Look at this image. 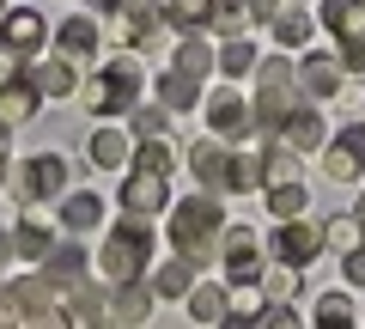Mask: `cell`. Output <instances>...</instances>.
<instances>
[{
    "label": "cell",
    "instance_id": "cell-41",
    "mask_svg": "<svg viewBox=\"0 0 365 329\" xmlns=\"http://www.w3.org/2000/svg\"><path fill=\"white\" fill-rule=\"evenodd\" d=\"M341 275H347V287H365V244H353V250H347Z\"/></svg>",
    "mask_w": 365,
    "mask_h": 329
},
{
    "label": "cell",
    "instance_id": "cell-46",
    "mask_svg": "<svg viewBox=\"0 0 365 329\" xmlns=\"http://www.w3.org/2000/svg\"><path fill=\"white\" fill-rule=\"evenodd\" d=\"M13 250H19V244H13V232H0V263H6Z\"/></svg>",
    "mask_w": 365,
    "mask_h": 329
},
{
    "label": "cell",
    "instance_id": "cell-42",
    "mask_svg": "<svg viewBox=\"0 0 365 329\" xmlns=\"http://www.w3.org/2000/svg\"><path fill=\"white\" fill-rule=\"evenodd\" d=\"M134 134H165V110H134Z\"/></svg>",
    "mask_w": 365,
    "mask_h": 329
},
{
    "label": "cell",
    "instance_id": "cell-31",
    "mask_svg": "<svg viewBox=\"0 0 365 329\" xmlns=\"http://www.w3.org/2000/svg\"><path fill=\"white\" fill-rule=\"evenodd\" d=\"M323 171L335 177V183H353V177L365 171V158H359V153H347V146L335 141V146H329V153H323Z\"/></svg>",
    "mask_w": 365,
    "mask_h": 329
},
{
    "label": "cell",
    "instance_id": "cell-22",
    "mask_svg": "<svg viewBox=\"0 0 365 329\" xmlns=\"http://www.w3.org/2000/svg\"><path fill=\"white\" fill-rule=\"evenodd\" d=\"M110 317H116V323H146V317H153V299L140 293V280H128V287L110 299Z\"/></svg>",
    "mask_w": 365,
    "mask_h": 329
},
{
    "label": "cell",
    "instance_id": "cell-35",
    "mask_svg": "<svg viewBox=\"0 0 365 329\" xmlns=\"http://www.w3.org/2000/svg\"><path fill=\"white\" fill-rule=\"evenodd\" d=\"M225 189H262V165L244 153H232V165H225Z\"/></svg>",
    "mask_w": 365,
    "mask_h": 329
},
{
    "label": "cell",
    "instance_id": "cell-27",
    "mask_svg": "<svg viewBox=\"0 0 365 329\" xmlns=\"http://www.w3.org/2000/svg\"><path fill=\"white\" fill-rule=\"evenodd\" d=\"M153 287L165 293V299H182V293H195V263H189V256L165 263V268H158V280H153Z\"/></svg>",
    "mask_w": 365,
    "mask_h": 329
},
{
    "label": "cell",
    "instance_id": "cell-3",
    "mask_svg": "<svg viewBox=\"0 0 365 329\" xmlns=\"http://www.w3.org/2000/svg\"><path fill=\"white\" fill-rule=\"evenodd\" d=\"M134 98H140V61H134V55H116V61L98 67V79L86 86V104L98 110V116H122V110H134Z\"/></svg>",
    "mask_w": 365,
    "mask_h": 329
},
{
    "label": "cell",
    "instance_id": "cell-6",
    "mask_svg": "<svg viewBox=\"0 0 365 329\" xmlns=\"http://www.w3.org/2000/svg\"><path fill=\"white\" fill-rule=\"evenodd\" d=\"M225 275L244 287V280H262V250L250 226H225Z\"/></svg>",
    "mask_w": 365,
    "mask_h": 329
},
{
    "label": "cell",
    "instance_id": "cell-36",
    "mask_svg": "<svg viewBox=\"0 0 365 329\" xmlns=\"http://www.w3.org/2000/svg\"><path fill=\"white\" fill-rule=\"evenodd\" d=\"M244 317H262L256 287H244V293H225V323H244Z\"/></svg>",
    "mask_w": 365,
    "mask_h": 329
},
{
    "label": "cell",
    "instance_id": "cell-16",
    "mask_svg": "<svg viewBox=\"0 0 365 329\" xmlns=\"http://www.w3.org/2000/svg\"><path fill=\"white\" fill-rule=\"evenodd\" d=\"M13 244H19V256H31V263H43V256H49V226H43V208H37V201L25 208V220H19Z\"/></svg>",
    "mask_w": 365,
    "mask_h": 329
},
{
    "label": "cell",
    "instance_id": "cell-13",
    "mask_svg": "<svg viewBox=\"0 0 365 329\" xmlns=\"http://www.w3.org/2000/svg\"><path fill=\"white\" fill-rule=\"evenodd\" d=\"M86 158L98 165V171H116V165H128V158H134V146H128V134L98 128V134H91V146H86Z\"/></svg>",
    "mask_w": 365,
    "mask_h": 329
},
{
    "label": "cell",
    "instance_id": "cell-9",
    "mask_svg": "<svg viewBox=\"0 0 365 329\" xmlns=\"http://www.w3.org/2000/svg\"><path fill=\"white\" fill-rule=\"evenodd\" d=\"M158 25H165V6H146V0H122V43L128 49H140V43L158 37Z\"/></svg>",
    "mask_w": 365,
    "mask_h": 329
},
{
    "label": "cell",
    "instance_id": "cell-23",
    "mask_svg": "<svg viewBox=\"0 0 365 329\" xmlns=\"http://www.w3.org/2000/svg\"><path fill=\"white\" fill-rule=\"evenodd\" d=\"M98 220H104V196H67L61 201V226H73V232H91Z\"/></svg>",
    "mask_w": 365,
    "mask_h": 329
},
{
    "label": "cell",
    "instance_id": "cell-37",
    "mask_svg": "<svg viewBox=\"0 0 365 329\" xmlns=\"http://www.w3.org/2000/svg\"><path fill=\"white\" fill-rule=\"evenodd\" d=\"M317 323H353V299H347V293H323V305H317Z\"/></svg>",
    "mask_w": 365,
    "mask_h": 329
},
{
    "label": "cell",
    "instance_id": "cell-43",
    "mask_svg": "<svg viewBox=\"0 0 365 329\" xmlns=\"http://www.w3.org/2000/svg\"><path fill=\"white\" fill-rule=\"evenodd\" d=\"M341 110H365V79H341Z\"/></svg>",
    "mask_w": 365,
    "mask_h": 329
},
{
    "label": "cell",
    "instance_id": "cell-48",
    "mask_svg": "<svg viewBox=\"0 0 365 329\" xmlns=\"http://www.w3.org/2000/svg\"><path fill=\"white\" fill-rule=\"evenodd\" d=\"M359 226H365V201H359Z\"/></svg>",
    "mask_w": 365,
    "mask_h": 329
},
{
    "label": "cell",
    "instance_id": "cell-2",
    "mask_svg": "<svg viewBox=\"0 0 365 329\" xmlns=\"http://www.w3.org/2000/svg\"><path fill=\"white\" fill-rule=\"evenodd\" d=\"M146 256H153V226H146V213H128V220L110 232V244L98 250V275H104L110 287H128V280L146 275Z\"/></svg>",
    "mask_w": 365,
    "mask_h": 329
},
{
    "label": "cell",
    "instance_id": "cell-32",
    "mask_svg": "<svg viewBox=\"0 0 365 329\" xmlns=\"http://www.w3.org/2000/svg\"><path fill=\"white\" fill-rule=\"evenodd\" d=\"M189 311H195L201 323H225V287H195L189 293Z\"/></svg>",
    "mask_w": 365,
    "mask_h": 329
},
{
    "label": "cell",
    "instance_id": "cell-20",
    "mask_svg": "<svg viewBox=\"0 0 365 329\" xmlns=\"http://www.w3.org/2000/svg\"><path fill=\"white\" fill-rule=\"evenodd\" d=\"M177 67L189 79H201V74H213L220 67V55L207 49V37H195V31H182V43H177Z\"/></svg>",
    "mask_w": 365,
    "mask_h": 329
},
{
    "label": "cell",
    "instance_id": "cell-4",
    "mask_svg": "<svg viewBox=\"0 0 365 329\" xmlns=\"http://www.w3.org/2000/svg\"><path fill=\"white\" fill-rule=\"evenodd\" d=\"M317 250H323V232H317V226H304V220H280V232H274V256H280V263L311 268Z\"/></svg>",
    "mask_w": 365,
    "mask_h": 329
},
{
    "label": "cell",
    "instance_id": "cell-44",
    "mask_svg": "<svg viewBox=\"0 0 365 329\" xmlns=\"http://www.w3.org/2000/svg\"><path fill=\"white\" fill-rule=\"evenodd\" d=\"M341 146H347V153H359V158H365V128H341Z\"/></svg>",
    "mask_w": 365,
    "mask_h": 329
},
{
    "label": "cell",
    "instance_id": "cell-18",
    "mask_svg": "<svg viewBox=\"0 0 365 329\" xmlns=\"http://www.w3.org/2000/svg\"><path fill=\"white\" fill-rule=\"evenodd\" d=\"M43 263H49L43 275H49L61 293H67V287H79V275H86V250H79V244H61V250H49Z\"/></svg>",
    "mask_w": 365,
    "mask_h": 329
},
{
    "label": "cell",
    "instance_id": "cell-14",
    "mask_svg": "<svg viewBox=\"0 0 365 329\" xmlns=\"http://www.w3.org/2000/svg\"><path fill=\"white\" fill-rule=\"evenodd\" d=\"M37 98H43V92L19 74L13 86H0V122H31V116H37Z\"/></svg>",
    "mask_w": 365,
    "mask_h": 329
},
{
    "label": "cell",
    "instance_id": "cell-24",
    "mask_svg": "<svg viewBox=\"0 0 365 329\" xmlns=\"http://www.w3.org/2000/svg\"><path fill=\"white\" fill-rule=\"evenodd\" d=\"M220 74H225V79L256 74V43H250V37H225V49H220Z\"/></svg>",
    "mask_w": 365,
    "mask_h": 329
},
{
    "label": "cell",
    "instance_id": "cell-25",
    "mask_svg": "<svg viewBox=\"0 0 365 329\" xmlns=\"http://www.w3.org/2000/svg\"><path fill=\"white\" fill-rule=\"evenodd\" d=\"M213 13V0H165V25L170 31H201Z\"/></svg>",
    "mask_w": 365,
    "mask_h": 329
},
{
    "label": "cell",
    "instance_id": "cell-45",
    "mask_svg": "<svg viewBox=\"0 0 365 329\" xmlns=\"http://www.w3.org/2000/svg\"><path fill=\"white\" fill-rule=\"evenodd\" d=\"M91 13H122V0H91Z\"/></svg>",
    "mask_w": 365,
    "mask_h": 329
},
{
    "label": "cell",
    "instance_id": "cell-17",
    "mask_svg": "<svg viewBox=\"0 0 365 329\" xmlns=\"http://www.w3.org/2000/svg\"><path fill=\"white\" fill-rule=\"evenodd\" d=\"M25 79L37 86L43 98H67V92H73V67H67V61H31Z\"/></svg>",
    "mask_w": 365,
    "mask_h": 329
},
{
    "label": "cell",
    "instance_id": "cell-38",
    "mask_svg": "<svg viewBox=\"0 0 365 329\" xmlns=\"http://www.w3.org/2000/svg\"><path fill=\"white\" fill-rule=\"evenodd\" d=\"M262 293H274V299H292V293H299V268L280 263V268L268 275V287H262Z\"/></svg>",
    "mask_w": 365,
    "mask_h": 329
},
{
    "label": "cell",
    "instance_id": "cell-15",
    "mask_svg": "<svg viewBox=\"0 0 365 329\" xmlns=\"http://www.w3.org/2000/svg\"><path fill=\"white\" fill-rule=\"evenodd\" d=\"M207 25L220 31V37H250V25H256V6H250V0H213Z\"/></svg>",
    "mask_w": 365,
    "mask_h": 329
},
{
    "label": "cell",
    "instance_id": "cell-7",
    "mask_svg": "<svg viewBox=\"0 0 365 329\" xmlns=\"http://www.w3.org/2000/svg\"><path fill=\"white\" fill-rule=\"evenodd\" d=\"M207 122H213V134H237L244 141L256 128V104L237 98V92H220V98H207Z\"/></svg>",
    "mask_w": 365,
    "mask_h": 329
},
{
    "label": "cell",
    "instance_id": "cell-40",
    "mask_svg": "<svg viewBox=\"0 0 365 329\" xmlns=\"http://www.w3.org/2000/svg\"><path fill=\"white\" fill-rule=\"evenodd\" d=\"M256 79H262V86H287V79H292V61H280V55H274V61L256 67Z\"/></svg>",
    "mask_w": 365,
    "mask_h": 329
},
{
    "label": "cell",
    "instance_id": "cell-26",
    "mask_svg": "<svg viewBox=\"0 0 365 329\" xmlns=\"http://www.w3.org/2000/svg\"><path fill=\"white\" fill-rule=\"evenodd\" d=\"M195 86H201V79H189V74H182V67H170V74L165 79H158V98H165V110H189V104H195Z\"/></svg>",
    "mask_w": 365,
    "mask_h": 329
},
{
    "label": "cell",
    "instance_id": "cell-11",
    "mask_svg": "<svg viewBox=\"0 0 365 329\" xmlns=\"http://www.w3.org/2000/svg\"><path fill=\"white\" fill-rule=\"evenodd\" d=\"M274 141L292 146V153H311V146L323 141V116H317V110H292V116L274 128Z\"/></svg>",
    "mask_w": 365,
    "mask_h": 329
},
{
    "label": "cell",
    "instance_id": "cell-47",
    "mask_svg": "<svg viewBox=\"0 0 365 329\" xmlns=\"http://www.w3.org/2000/svg\"><path fill=\"white\" fill-rule=\"evenodd\" d=\"M0 158H6V122H0Z\"/></svg>",
    "mask_w": 365,
    "mask_h": 329
},
{
    "label": "cell",
    "instance_id": "cell-12",
    "mask_svg": "<svg viewBox=\"0 0 365 329\" xmlns=\"http://www.w3.org/2000/svg\"><path fill=\"white\" fill-rule=\"evenodd\" d=\"M299 79H304V92H317V98H335V92H341V55H304Z\"/></svg>",
    "mask_w": 365,
    "mask_h": 329
},
{
    "label": "cell",
    "instance_id": "cell-21",
    "mask_svg": "<svg viewBox=\"0 0 365 329\" xmlns=\"http://www.w3.org/2000/svg\"><path fill=\"white\" fill-rule=\"evenodd\" d=\"M323 25L335 37H359L365 31V0H323Z\"/></svg>",
    "mask_w": 365,
    "mask_h": 329
},
{
    "label": "cell",
    "instance_id": "cell-10",
    "mask_svg": "<svg viewBox=\"0 0 365 329\" xmlns=\"http://www.w3.org/2000/svg\"><path fill=\"white\" fill-rule=\"evenodd\" d=\"M37 43H43V19L31 13V6H25V13H6V19H0V49H13L19 61H25Z\"/></svg>",
    "mask_w": 365,
    "mask_h": 329
},
{
    "label": "cell",
    "instance_id": "cell-39",
    "mask_svg": "<svg viewBox=\"0 0 365 329\" xmlns=\"http://www.w3.org/2000/svg\"><path fill=\"white\" fill-rule=\"evenodd\" d=\"M341 67L347 74H365V31L359 37H341Z\"/></svg>",
    "mask_w": 365,
    "mask_h": 329
},
{
    "label": "cell",
    "instance_id": "cell-5",
    "mask_svg": "<svg viewBox=\"0 0 365 329\" xmlns=\"http://www.w3.org/2000/svg\"><path fill=\"white\" fill-rule=\"evenodd\" d=\"M55 189H67V158H61V153H37L25 171H19V201L55 196Z\"/></svg>",
    "mask_w": 365,
    "mask_h": 329
},
{
    "label": "cell",
    "instance_id": "cell-34",
    "mask_svg": "<svg viewBox=\"0 0 365 329\" xmlns=\"http://www.w3.org/2000/svg\"><path fill=\"white\" fill-rule=\"evenodd\" d=\"M268 208H274V220H299V213H304V183L268 189Z\"/></svg>",
    "mask_w": 365,
    "mask_h": 329
},
{
    "label": "cell",
    "instance_id": "cell-1",
    "mask_svg": "<svg viewBox=\"0 0 365 329\" xmlns=\"http://www.w3.org/2000/svg\"><path fill=\"white\" fill-rule=\"evenodd\" d=\"M213 238H225V208H220V189L213 196H195L182 201L177 213H170V244H177V256H189V263H213Z\"/></svg>",
    "mask_w": 365,
    "mask_h": 329
},
{
    "label": "cell",
    "instance_id": "cell-28",
    "mask_svg": "<svg viewBox=\"0 0 365 329\" xmlns=\"http://www.w3.org/2000/svg\"><path fill=\"white\" fill-rule=\"evenodd\" d=\"M268 25H274V37L287 43V49H304V43H311V31H317L311 13H299V6H292V13H274Z\"/></svg>",
    "mask_w": 365,
    "mask_h": 329
},
{
    "label": "cell",
    "instance_id": "cell-30",
    "mask_svg": "<svg viewBox=\"0 0 365 329\" xmlns=\"http://www.w3.org/2000/svg\"><path fill=\"white\" fill-rule=\"evenodd\" d=\"M353 244H359V213H353V220H347V213H335V220L323 226V250H341V256H347Z\"/></svg>",
    "mask_w": 365,
    "mask_h": 329
},
{
    "label": "cell",
    "instance_id": "cell-29",
    "mask_svg": "<svg viewBox=\"0 0 365 329\" xmlns=\"http://www.w3.org/2000/svg\"><path fill=\"white\" fill-rule=\"evenodd\" d=\"M61 49L67 55H98V25H91V19H67L61 25Z\"/></svg>",
    "mask_w": 365,
    "mask_h": 329
},
{
    "label": "cell",
    "instance_id": "cell-19",
    "mask_svg": "<svg viewBox=\"0 0 365 329\" xmlns=\"http://www.w3.org/2000/svg\"><path fill=\"white\" fill-rule=\"evenodd\" d=\"M189 165H195V177H201L207 189H220V196H225V165H232V153H225V146L201 141L195 153H189Z\"/></svg>",
    "mask_w": 365,
    "mask_h": 329
},
{
    "label": "cell",
    "instance_id": "cell-8",
    "mask_svg": "<svg viewBox=\"0 0 365 329\" xmlns=\"http://www.w3.org/2000/svg\"><path fill=\"white\" fill-rule=\"evenodd\" d=\"M122 208L153 220V213L165 208V171H146V165H134V177L122 183Z\"/></svg>",
    "mask_w": 365,
    "mask_h": 329
},
{
    "label": "cell",
    "instance_id": "cell-33",
    "mask_svg": "<svg viewBox=\"0 0 365 329\" xmlns=\"http://www.w3.org/2000/svg\"><path fill=\"white\" fill-rule=\"evenodd\" d=\"M134 165H146V171H165V177H170L177 153H170V141H165V134H146V146L134 153Z\"/></svg>",
    "mask_w": 365,
    "mask_h": 329
}]
</instances>
